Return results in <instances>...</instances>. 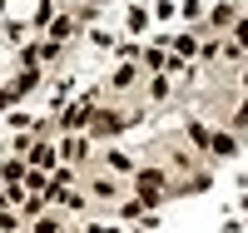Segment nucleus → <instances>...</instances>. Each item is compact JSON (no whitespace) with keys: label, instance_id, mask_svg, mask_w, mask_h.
I'll return each instance as SVG.
<instances>
[{"label":"nucleus","instance_id":"f257e3e1","mask_svg":"<svg viewBox=\"0 0 248 233\" xmlns=\"http://www.w3.org/2000/svg\"><path fill=\"white\" fill-rule=\"evenodd\" d=\"M159 184H164V179L154 174V169H144V174H139V188H144V199H154V194H159Z\"/></svg>","mask_w":248,"mask_h":233},{"label":"nucleus","instance_id":"f03ea898","mask_svg":"<svg viewBox=\"0 0 248 233\" xmlns=\"http://www.w3.org/2000/svg\"><path fill=\"white\" fill-rule=\"evenodd\" d=\"M30 164H35V169H50V164H55V149H45V144H40V149L30 154Z\"/></svg>","mask_w":248,"mask_h":233},{"label":"nucleus","instance_id":"7ed1b4c3","mask_svg":"<svg viewBox=\"0 0 248 233\" xmlns=\"http://www.w3.org/2000/svg\"><path fill=\"white\" fill-rule=\"evenodd\" d=\"M10 99H15V94H0V109H5V104H10Z\"/></svg>","mask_w":248,"mask_h":233}]
</instances>
